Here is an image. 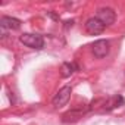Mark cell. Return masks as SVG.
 Listing matches in <instances>:
<instances>
[{
	"label": "cell",
	"instance_id": "277c9868",
	"mask_svg": "<svg viewBox=\"0 0 125 125\" xmlns=\"http://www.w3.org/2000/svg\"><path fill=\"white\" fill-rule=\"evenodd\" d=\"M85 30L88 34L91 35H97V34H102L103 30H104V25L97 19V18H90L87 22H85Z\"/></svg>",
	"mask_w": 125,
	"mask_h": 125
},
{
	"label": "cell",
	"instance_id": "9c48e42d",
	"mask_svg": "<svg viewBox=\"0 0 125 125\" xmlns=\"http://www.w3.org/2000/svg\"><path fill=\"white\" fill-rule=\"evenodd\" d=\"M77 71V66L75 63H63L62 65V77H71L74 72Z\"/></svg>",
	"mask_w": 125,
	"mask_h": 125
},
{
	"label": "cell",
	"instance_id": "52a82bcc",
	"mask_svg": "<svg viewBox=\"0 0 125 125\" xmlns=\"http://www.w3.org/2000/svg\"><path fill=\"white\" fill-rule=\"evenodd\" d=\"M85 109H72L69 112H66L63 115V122H71V121H78L80 118H83Z\"/></svg>",
	"mask_w": 125,
	"mask_h": 125
},
{
	"label": "cell",
	"instance_id": "6da1fadb",
	"mask_svg": "<svg viewBox=\"0 0 125 125\" xmlns=\"http://www.w3.org/2000/svg\"><path fill=\"white\" fill-rule=\"evenodd\" d=\"M19 40H21V43H24L25 46H28V47H31V49H37V50L43 49V46H44V40H43V37L38 35V34H24V35H21Z\"/></svg>",
	"mask_w": 125,
	"mask_h": 125
},
{
	"label": "cell",
	"instance_id": "3957f363",
	"mask_svg": "<svg viewBox=\"0 0 125 125\" xmlns=\"http://www.w3.org/2000/svg\"><path fill=\"white\" fill-rule=\"evenodd\" d=\"M104 27L106 25H112L115 22V12L110 8H102L97 10V16H96Z\"/></svg>",
	"mask_w": 125,
	"mask_h": 125
},
{
	"label": "cell",
	"instance_id": "8992f818",
	"mask_svg": "<svg viewBox=\"0 0 125 125\" xmlns=\"http://www.w3.org/2000/svg\"><path fill=\"white\" fill-rule=\"evenodd\" d=\"M2 28H8V30H19L21 28V21L16 18H10V16H3L0 21Z\"/></svg>",
	"mask_w": 125,
	"mask_h": 125
},
{
	"label": "cell",
	"instance_id": "ba28073f",
	"mask_svg": "<svg viewBox=\"0 0 125 125\" xmlns=\"http://www.w3.org/2000/svg\"><path fill=\"white\" fill-rule=\"evenodd\" d=\"M124 104V97L122 96H115V97H110L104 102V109L106 110H110V109H115V107H119Z\"/></svg>",
	"mask_w": 125,
	"mask_h": 125
},
{
	"label": "cell",
	"instance_id": "5b68a950",
	"mask_svg": "<svg viewBox=\"0 0 125 125\" xmlns=\"http://www.w3.org/2000/svg\"><path fill=\"white\" fill-rule=\"evenodd\" d=\"M93 53H94V56L97 59L104 57L109 53V41H106V40H97L93 44Z\"/></svg>",
	"mask_w": 125,
	"mask_h": 125
},
{
	"label": "cell",
	"instance_id": "7a4b0ae2",
	"mask_svg": "<svg viewBox=\"0 0 125 125\" xmlns=\"http://www.w3.org/2000/svg\"><path fill=\"white\" fill-rule=\"evenodd\" d=\"M71 93H72V88H71L69 85L60 88V90L54 94V97H53V106H54V107H62V106H65V104L68 103L69 97H71Z\"/></svg>",
	"mask_w": 125,
	"mask_h": 125
}]
</instances>
